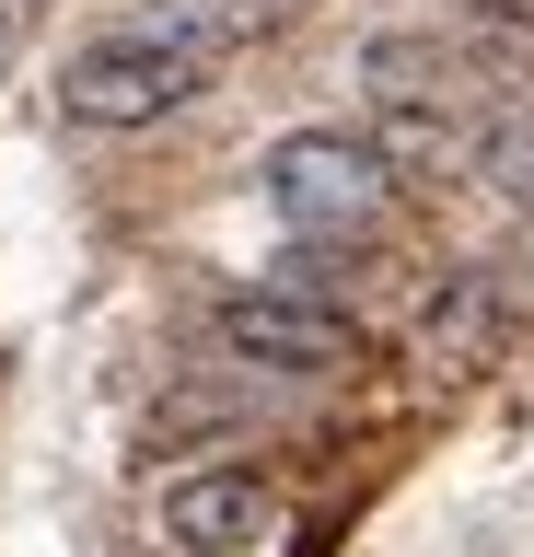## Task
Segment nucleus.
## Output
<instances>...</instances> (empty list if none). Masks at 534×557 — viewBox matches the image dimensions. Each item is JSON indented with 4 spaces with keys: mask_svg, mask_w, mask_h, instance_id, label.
<instances>
[{
    "mask_svg": "<svg viewBox=\"0 0 534 557\" xmlns=\"http://www.w3.org/2000/svg\"><path fill=\"white\" fill-rule=\"evenodd\" d=\"M268 522H280V499H268L256 465H198V476L163 487V534H175L186 557H245Z\"/></svg>",
    "mask_w": 534,
    "mask_h": 557,
    "instance_id": "obj_4",
    "label": "nucleus"
},
{
    "mask_svg": "<svg viewBox=\"0 0 534 557\" xmlns=\"http://www.w3.org/2000/svg\"><path fill=\"white\" fill-rule=\"evenodd\" d=\"M290 0H151V35H175V47H198V59H221V47H245V35H268Z\"/></svg>",
    "mask_w": 534,
    "mask_h": 557,
    "instance_id": "obj_6",
    "label": "nucleus"
},
{
    "mask_svg": "<svg viewBox=\"0 0 534 557\" xmlns=\"http://www.w3.org/2000/svg\"><path fill=\"white\" fill-rule=\"evenodd\" d=\"M499 337V313H488V290L476 278H454L442 302H430V348H488Z\"/></svg>",
    "mask_w": 534,
    "mask_h": 557,
    "instance_id": "obj_8",
    "label": "nucleus"
},
{
    "mask_svg": "<svg viewBox=\"0 0 534 557\" xmlns=\"http://www.w3.org/2000/svg\"><path fill=\"white\" fill-rule=\"evenodd\" d=\"M372 163L407 186V174H464L476 163V116H464V94H372Z\"/></svg>",
    "mask_w": 534,
    "mask_h": 557,
    "instance_id": "obj_5",
    "label": "nucleus"
},
{
    "mask_svg": "<svg viewBox=\"0 0 534 557\" xmlns=\"http://www.w3.org/2000/svg\"><path fill=\"white\" fill-rule=\"evenodd\" d=\"M210 82V59L198 47H175V35H94V47H71V70H59V104H71V128H163L186 94Z\"/></svg>",
    "mask_w": 534,
    "mask_h": 557,
    "instance_id": "obj_2",
    "label": "nucleus"
},
{
    "mask_svg": "<svg viewBox=\"0 0 534 557\" xmlns=\"http://www.w3.org/2000/svg\"><path fill=\"white\" fill-rule=\"evenodd\" d=\"M476 174H488L511 209H534V104H511V116L476 128Z\"/></svg>",
    "mask_w": 534,
    "mask_h": 557,
    "instance_id": "obj_7",
    "label": "nucleus"
},
{
    "mask_svg": "<svg viewBox=\"0 0 534 557\" xmlns=\"http://www.w3.org/2000/svg\"><path fill=\"white\" fill-rule=\"evenodd\" d=\"M256 198L280 209L290 244H372V233H384L395 174L372 163V139H360V128H290V139H268Z\"/></svg>",
    "mask_w": 534,
    "mask_h": 557,
    "instance_id": "obj_1",
    "label": "nucleus"
},
{
    "mask_svg": "<svg viewBox=\"0 0 534 557\" xmlns=\"http://www.w3.org/2000/svg\"><path fill=\"white\" fill-rule=\"evenodd\" d=\"M210 348L233 372H268V383H314L349 360V313H314V302H280V290H233L210 313Z\"/></svg>",
    "mask_w": 534,
    "mask_h": 557,
    "instance_id": "obj_3",
    "label": "nucleus"
},
{
    "mask_svg": "<svg viewBox=\"0 0 534 557\" xmlns=\"http://www.w3.org/2000/svg\"><path fill=\"white\" fill-rule=\"evenodd\" d=\"M12 35H24V12H12V0H0V70H12Z\"/></svg>",
    "mask_w": 534,
    "mask_h": 557,
    "instance_id": "obj_9",
    "label": "nucleus"
},
{
    "mask_svg": "<svg viewBox=\"0 0 534 557\" xmlns=\"http://www.w3.org/2000/svg\"><path fill=\"white\" fill-rule=\"evenodd\" d=\"M476 12H511V24H534V0H476Z\"/></svg>",
    "mask_w": 534,
    "mask_h": 557,
    "instance_id": "obj_10",
    "label": "nucleus"
}]
</instances>
